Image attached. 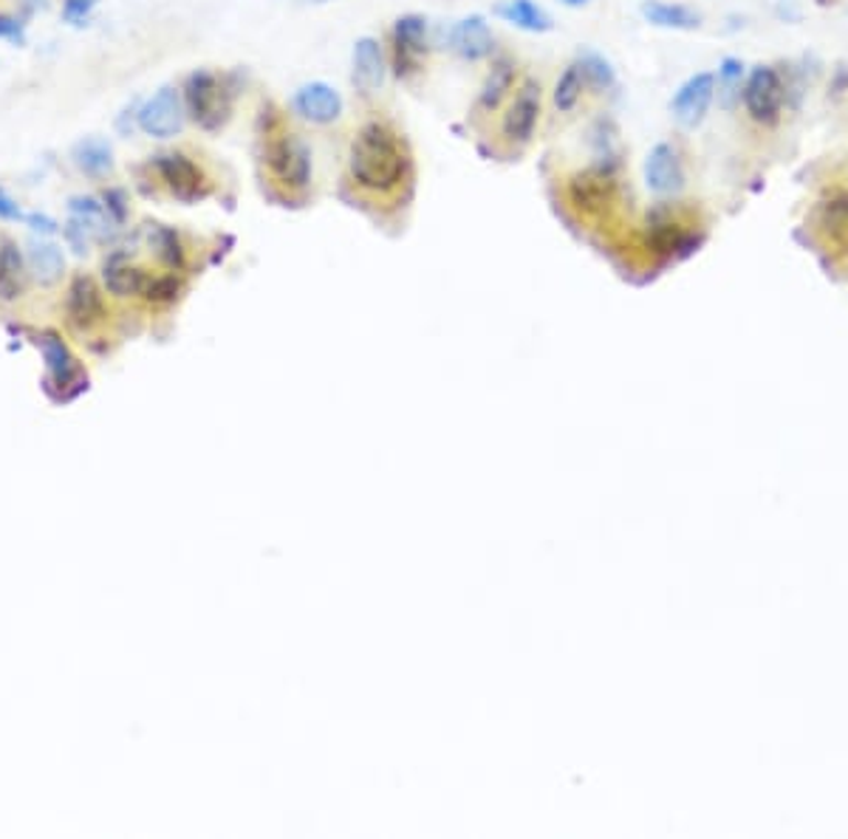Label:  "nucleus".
<instances>
[{"label": "nucleus", "mask_w": 848, "mask_h": 839, "mask_svg": "<svg viewBox=\"0 0 848 839\" xmlns=\"http://www.w3.org/2000/svg\"><path fill=\"white\" fill-rule=\"evenodd\" d=\"M411 173V150L385 119L359 124L348 144V176L373 196H391Z\"/></svg>", "instance_id": "nucleus-1"}, {"label": "nucleus", "mask_w": 848, "mask_h": 839, "mask_svg": "<svg viewBox=\"0 0 848 839\" xmlns=\"http://www.w3.org/2000/svg\"><path fill=\"white\" fill-rule=\"evenodd\" d=\"M178 88H182L189 122L198 124L202 131L216 133L229 122L232 105H236V88L227 83V77L216 74L213 68H196L184 77Z\"/></svg>", "instance_id": "nucleus-2"}, {"label": "nucleus", "mask_w": 848, "mask_h": 839, "mask_svg": "<svg viewBox=\"0 0 848 839\" xmlns=\"http://www.w3.org/2000/svg\"><path fill=\"white\" fill-rule=\"evenodd\" d=\"M263 162L269 173L281 187L286 189H306L314 176L312 148L306 139L294 131H269L267 148H263Z\"/></svg>", "instance_id": "nucleus-3"}, {"label": "nucleus", "mask_w": 848, "mask_h": 839, "mask_svg": "<svg viewBox=\"0 0 848 839\" xmlns=\"http://www.w3.org/2000/svg\"><path fill=\"white\" fill-rule=\"evenodd\" d=\"M151 170L153 176L159 178L164 189H167L170 196L178 198L184 204L202 201L207 198L209 193V176L204 164L198 162L196 156H189L187 150L170 148V150H159L151 156Z\"/></svg>", "instance_id": "nucleus-4"}, {"label": "nucleus", "mask_w": 848, "mask_h": 839, "mask_svg": "<svg viewBox=\"0 0 848 839\" xmlns=\"http://www.w3.org/2000/svg\"><path fill=\"white\" fill-rule=\"evenodd\" d=\"M741 105L744 113L761 128H775L783 119V105H786V83L783 74L770 63H758L747 72L744 85H741Z\"/></svg>", "instance_id": "nucleus-5"}, {"label": "nucleus", "mask_w": 848, "mask_h": 839, "mask_svg": "<svg viewBox=\"0 0 848 839\" xmlns=\"http://www.w3.org/2000/svg\"><path fill=\"white\" fill-rule=\"evenodd\" d=\"M189 117L184 108L182 88L178 85H162L159 91L139 102L137 131L153 142H170L178 139L187 128Z\"/></svg>", "instance_id": "nucleus-6"}, {"label": "nucleus", "mask_w": 848, "mask_h": 839, "mask_svg": "<svg viewBox=\"0 0 848 839\" xmlns=\"http://www.w3.org/2000/svg\"><path fill=\"white\" fill-rule=\"evenodd\" d=\"M543 117V85L535 77H523L515 85L501 113V139L512 148H526L537 133Z\"/></svg>", "instance_id": "nucleus-7"}, {"label": "nucleus", "mask_w": 848, "mask_h": 839, "mask_svg": "<svg viewBox=\"0 0 848 839\" xmlns=\"http://www.w3.org/2000/svg\"><path fill=\"white\" fill-rule=\"evenodd\" d=\"M431 52V23L422 14H402L391 29V68L399 79L422 72V59Z\"/></svg>", "instance_id": "nucleus-8"}, {"label": "nucleus", "mask_w": 848, "mask_h": 839, "mask_svg": "<svg viewBox=\"0 0 848 839\" xmlns=\"http://www.w3.org/2000/svg\"><path fill=\"white\" fill-rule=\"evenodd\" d=\"M716 102V74L696 72L678 85L671 97V117L682 131H696L702 128Z\"/></svg>", "instance_id": "nucleus-9"}, {"label": "nucleus", "mask_w": 848, "mask_h": 839, "mask_svg": "<svg viewBox=\"0 0 848 839\" xmlns=\"http://www.w3.org/2000/svg\"><path fill=\"white\" fill-rule=\"evenodd\" d=\"M289 111L301 122L314 124V128H328V124H337L343 119L346 99H343V94L334 85L323 83V79H312V83H303L292 94Z\"/></svg>", "instance_id": "nucleus-10"}, {"label": "nucleus", "mask_w": 848, "mask_h": 839, "mask_svg": "<svg viewBox=\"0 0 848 839\" xmlns=\"http://www.w3.org/2000/svg\"><path fill=\"white\" fill-rule=\"evenodd\" d=\"M642 178L651 196L656 198H676L687 184V170L682 150L673 142H656L648 150L645 164H642Z\"/></svg>", "instance_id": "nucleus-11"}, {"label": "nucleus", "mask_w": 848, "mask_h": 839, "mask_svg": "<svg viewBox=\"0 0 848 839\" xmlns=\"http://www.w3.org/2000/svg\"><path fill=\"white\" fill-rule=\"evenodd\" d=\"M388 72H391V63H388L382 40L371 37V34L359 37L351 48V85L359 97H377L385 88Z\"/></svg>", "instance_id": "nucleus-12"}, {"label": "nucleus", "mask_w": 848, "mask_h": 839, "mask_svg": "<svg viewBox=\"0 0 848 839\" xmlns=\"http://www.w3.org/2000/svg\"><path fill=\"white\" fill-rule=\"evenodd\" d=\"M447 48L464 63H481L496 54V34L483 14H467L447 29Z\"/></svg>", "instance_id": "nucleus-13"}, {"label": "nucleus", "mask_w": 848, "mask_h": 839, "mask_svg": "<svg viewBox=\"0 0 848 839\" xmlns=\"http://www.w3.org/2000/svg\"><path fill=\"white\" fill-rule=\"evenodd\" d=\"M613 187H617L613 170L602 167V164L577 170L566 182L568 201H572V207L583 209V213H594V209L608 207V201L613 198Z\"/></svg>", "instance_id": "nucleus-14"}, {"label": "nucleus", "mask_w": 848, "mask_h": 839, "mask_svg": "<svg viewBox=\"0 0 848 839\" xmlns=\"http://www.w3.org/2000/svg\"><path fill=\"white\" fill-rule=\"evenodd\" d=\"M518 85V63L509 54H492L490 72L483 77L481 91H478V111L496 113L498 108L507 105Z\"/></svg>", "instance_id": "nucleus-15"}, {"label": "nucleus", "mask_w": 848, "mask_h": 839, "mask_svg": "<svg viewBox=\"0 0 848 839\" xmlns=\"http://www.w3.org/2000/svg\"><path fill=\"white\" fill-rule=\"evenodd\" d=\"M66 314L68 323H72L74 328H79V331L94 328L99 319H102V292H99V286L88 274H77V277L72 280V286H68L66 292Z\"/></svg>", "instance_id": "nucleus-16"}, {"label": "nucleus", "mask_w": 848, "mask_h": 839, "mask_svg": "<svg viewBox=\"0 0 848 839\" xmlns=\"http://www.w3.org/2000/svg\"><path fill=\"white\" fill-rule=\"evenodd\" d=\"M72 164L91 182H105L113 176L117 167V156H113V144L102 137H85L74 142L72 148Z\"/></svg>", "instance_id": "nucleus-17"}, {"label": "nucleus", "mask_w": 848, "mask_h": 839, "mask_svg": "<svg viewBox=\"0 0 848 839\" xmlns=\"http://www.w3.org/2000/svg\"><path fill=\"white\" fill-rule=\"evenodd\" d=\"M29 263L26 252L18 247V241L3 238L0 241V299L3 303H14L26 294L29 286Z\"/></svg>", "instance_id": "nucleus-18"}, {"label": "nucleus", "mask_w": 848, "mask_h": 839, "mask_svg": "<svg viewBox=\"0 0 848 839\" xmlns=\"http://www.w3.org/2000/svg\"><path fill=\"white\" fill-rule=\"evenodd\" d=\"M26 263H29V274H32L34 283L40 286H57L63 274H66V254L63 249L57 247L54 241H46V238H32L26 247Z\"/></svg>", "instance_id": "nucleus-19"}, {"label": "nucleus", "mask_w": 848, "mask_h": 839, "mask_svg": "<svg viewBox=\"0 0 848 839\" xmlns=\"http://www.w3.org/2000/svg\"><path fill=\"white\" fill-rule=\"evenodd\" d=\"M642 18L656 29H673V32H693L702 26V12L678 0H642Z\"/></svg>", "instance_id": "nucleus-20"}, {"label": "nucleus", "mask_w": 848, "mask_h": 839, "mask_svg": "<svg viewBox=\"0 0 848 839\" xmlns=\"http://www.w3.org/2000/svg\"><path fill=\"white\" fill-rule=\"evenodd\" d=\"M68 215H72L74 224H79L85 232L91 235V241H108L117 229V221L108 215L102 198L97 196H72L68 198Z\"/></svg>", "instance_id": "nucleus-21"}, {"label": "nucleus", "mask_w": 848, "mask_h": 839, "mask_svg": "<svg viewBox=\"0 0 848 839\" xmlns=\"http://www.w3.org/2000/svg\"><path fill=\"white\" fill-rule=\"evenodd\" d=\"M496 14L509 23V26L521 29V32L529 34H546L552 32V14L535 3V0H501L496 7Z\"/></svg>", "instance_id": "nucleus-22"}, {"label": "nucleus", "mask_w": 848, "mask_h": 839, "mask_svg": "<svg viewBox=\"0 0 848 839\" xmlns=\"http://www.w3.org/2000/svg\"><path fill=\"white\" fill-rule=\"evenodd\" d=\"M102 280L105 288L113 294V297H137L144 294V286L151 274L139 269L137 263L124 261V258H111V261L102 266Z\"/></svg>", "instance_id": "nucleus-23"}, {"label": "nucleus", "mask_w": 848, "mask_h": 839, "mask_svg": "<svg viewBox=\"0 0 848 839\" xmlns=\"http://www.w3.org/2000/svg\"><path fill=\"white\" fill-rule=\"evenodd\" d=\"M588 91V83L583 77V68L575 63H568L561 74H557L555 85H552V108L557 113H575L580 108L583 97Z\"/></svg>", "instance_id": "nucleus-24"}, {"label": "nucleus", "mask_w": 848, "mask_h": 839, "mask_svg": "<svg viewBox=\"0 0 848 839\" xmlns=\"http://www.w3.org/2000/svg\"><path fill=\"white\" fill-rule=\"evenodd\" d=\"M577 66L583 68V77L588 83V91L606 94L617 88V68L611 66V59L606 54L586 48V52L577 54Z\"/></svg>", "instance_id": "nucleus-25"}, {"label": "nucleus", "mask_w": 848, "mask_h": 839, "mask_svg": "<svg viewBox=\"0 0 848 839\" xmlns=\"http://www.w3.org/2000/svg\"><path fill=\"white\" fill-rule=\"evenodd\" d=\"M37 348L43 351V357H46L52 377L57 379L59 384L72 382V377L77 373V364H74L77 359L72 357V351L66 348V342H63V339H59L54 331H43L37 337Z\"/></svg>", "instance_id": "nucleus-26"}, {"label": "nucleus", "mask_w": 848, "mask_h": 839, "mask_svg": "<svg viewBox=\"0 0 848 839\" xmlns=\"http://www.w3.org/2000/svg\"><path fill=\"white\" fill-rule=\"evenodd\" d=\"M144 235H148V247H151V252L156 254L164 266L167 269L184 266V247L176 229L164 227V224H148Z\"/></svg>", "instance_id": "nucleus-27"}, {"label": "nucleus", "mask_w": 848, "mask_h": 839, "mask_svg": "<svg viewBox=\"0 0 848 839\" xmlns=\"http://www.w3.org/2000/svg\"><path fill=\"white\" fill-rule=\"evenodd\" d=\"M747 63L741 57H725L718 63L716 72V99L725 108H732L736 102H741V85L747 77Z\"/></svg>", "instance_id": "nucleus-28"}, {"label": "nucleus", "mask_w": 848, "mask_h": 839, "mask_svg": "<svg viewBox=\"0 0 848 839\" xmlns=\"http://www.w3.org/2000/svg\"><path fill=\"white\" fill-rule=\"evenodd\" d=\"M99 0H63L59 3V14H63V23L74 29H83L91 23L94 12H97Z\"/></svg>", "instance_id": "nucleus-29"}, {"label": "nucleus", "mask_w": 848, "mask_h": 839, "mask_svg": "<svg viewBox=\"0 0 848 839\" xmlns=\"http://www.w3.org/2000/svg\"><path fill=\"white\" fill-rule=\"evenodd\" d=\"M0 40H9L14 46H23V43H26V23H23V18L0 12Z\"/></svg>", "instance_id": "nucleus-30"}, {"label": "nucleus", "mask_w": 848, "mask_h": 839, "mask_svg": "<svg viewBox=\"0 0 848 839\" xmlns=\"http://www.w3.org/2000/svg\"><path fill=\"white\" fill-rule=\"evenodd\" d=\"M99 198H102L108 215H111L113 221H117V227L119 224H124V218H128V196H124V189L122 187H108Z\"/></svg>", "instance_id": "nucleus-31"}, {"label": "nucleus", "mask_w": 848, "mask_h": 839, "mask_svg": "<svg viewBox=\"0 0 848 839\" xmlns=\"http://www.w3.org/2000/svg\"><path fill=\"white\" fill-rule=\"evenodd\" d=\"M26 215L7 187H0V221H23Z\"/></svg>", "instance_id": "nucleus-32"}, {"label": "nucleus", "mask_w": 848, "mask_h": 839, "mask_svg": "<svg viewBox=\"0 0 848 839\" xmlns=\"http://www.w3.org/2000/svg\"><path fill=\"white\" fill-rule=\"evenodd\" d=\"M23 221H26L29 227H32L34 232H40V235H54L59 229V224L54 221L52 215H43V213H29Z\"/></svg>", "instance_id": "nucleus-33"}, {"label": "nucleus", "mask_w": 848, "mask_h": 839, "mask_svg": "<svg viewBox=\"0 0 848 839\" xmlns=\"http://www.w3.org/2000/svg\"><path fill=\"white\" fill-rule=\"evenodd\" d=\"M561 3L568 9H583V7H588L591 0H561Z\"/></svg>", "instance_id": "nucleus-34"}, {"label": "nucleus", "mask_w": 848, "mask_h": 839, "mask_svg": "<svg viewBox=\"0 0 848 839\" xmlns=\"http://www.w3.org/2000/svg\"><path fill=\"white\" fill-rule=\"evenodd\" d=\"M306 3H328V0H306Z\"/></svg>", "instance_id": "nucleus-35"}]
</instances>
